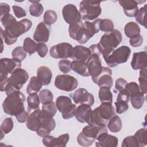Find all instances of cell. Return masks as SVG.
<instances>
[{
  "label": "cell",
  "instance_id": "obj_18",
  "mask_svg": "<svg viewBox=\"0 0 147 147\" xmlns=\"http://www.w3.org/2000/svg\"><path fill=\"white\" fill-rule=\"evenodd\" d=\"M50 26L45 24L44 22H40L36 28L33 38L38 42H47L49 38Z\"/></svg>",
  "mask_w": 147,
  "mask_h": 147
},
{
  "label": "cell",
  "instance_id": "obj_28",
  "mask_svg": "<svg viewBox=\"0 0 147 147\" xmlns=\"http://www.w3.org/2000/svg\"><path fill=\"white\" fill-rule=\"evenodd\" d=\"M71 69L82 76L88 77L90 76L86 61L74 60L71 63Z\"/></svg>",
  "mask_w": 147,
  "mask_h": 147
},
{
  "label": "cell",
  "instance_id": "obj_29",
  "mask_svg": "<svg viewBox=\"0 0 147 147\" xmlns=\"http://www.w3.org/2000/svg\"><path fill=\"white\" fill-rule=\"evenodd\" d=\"M100 21L101 19H96L92 22L86 21L83 23L84 28L86 29L90 38L92 37L95 34L98 33L100 30L99 24Z\"/></svg>",
  "mask_w": 147,
  "mask_h": 147
},
{
  "label": "cell",
  "instance_id": "obj_31",
  "mask_svg": "<svg viewBox=\"0 0 147 147\" xmlns=\"http://www.w3.org/2000/svg\"><path fill=\"white\" fill-rule=\"evenodd\" d=\"M140 31L141 29L138 24L133 21L127 22L124 28L125 34L130 38L140 34Z\"/></svg>",
  "mask_w": 147,
  "mask_h": 147
},
{
  "label": "cell",
  "instance_id": "obj_9",
  "mask_svg": "<svg viewBox=\"0 0 147 147\" xmlns=\"http://www.w3.org/2000/svg\"><path fill=\"white\" fill-rule=\"evenodd\" d=\"M56 105L64 119H68L75 116L76 106L75 104L72 103L71 98L68 96L61 95L57 97Z\"/></svg>",
  "mask_w": 147,
  "mask_h": 147
},
{
  "label": "cell",
  "instance_id": "obj_39",
  "mask_svg": "<svg viewBox=\"0 0 147 147\" xmlns=\"http://www.w3.org/2000/svg\"><path fill=\"white\" fill-rule=\"evenodd\" d=\"M57 18V14L53 10H48L44 13L43 17L44 22L49 26H51V25L53 24L56 21Z\"/></svg>",
  "mask_w": 147,
  "mask_h": 147
},
{
  "label": "cell",
  "instance_id": "obj_53",
  "mask_svg": "<svg viewBox=\"0 0 147 147\" xmlns=\"http://www.w3.org/2000/svg\"><path fill=\"white\" fill-rule=\"evenodd\" d=\"M127 82L126 80L122 78H119L117 79L115 81V88L116 90L118 91L119 92L123 91L125 89L126 86L127 85Z\"/></svg>",
  "mask_w": 147,
  "mask_h": 147
},
{
  "label": "cell",
  "instance_id": "obj_1",
  "mask_svg": "<svg viewBox=\"0 0 147 147\" xmlns=\"http://www.w3.org/2000/svg\"><path fill=\"white\" fill-rule=\"evenodd\" d=\"M32 25V22L29 19L24 18L20 21L16 20L6 27L5 30L0 28L1 38L7 45H12L21 35L29 30Z\"/></svg>",
  "mask_w": 147,
  "mask_h": 147
},
{
  "label": "cell",
  "instance_id": "obj_27",
  "mask_svg": "<svg viewBox=\"0 0 147 147\" xmlns=\"http://www.w3.org/2000/svg\"><path fill=\"white\" fill-rule=\"evenodd\" d=\"M40 109H38L31 113L26 123V126L28 129L33 131H36L40 127V119L38 113Z\"/></svg>",
  "mask_w": 147,
  "mask_h": 147
},
{
  "label": "cell",
  "instance_id": "obj_8",
  "mask_svg": "<svg viewBox=\"0 0 147 147\" xmlns=\"http://www.w3.org/2000/svg\"><path fill=\"white\" fill-rule=\"evenodd\" d=\"M40 119V127L36 131L41 137L48 136L53 130L56 126V122L53 117L44 110H40L38 113Z\"/></svg>",
  "mask_w": 147,
  "mask_h": 147
},
{
  "label": "cell",
  "instance_id": "obj_2",
  "mask_svg": "<svg viewBox=\"0 0 147 147\" xmlns=\"http://www.w3.org/2000/svg\"><path fill=\"white\" fill-rule=\"evenodd\" d=\"M29 79L28 73L24 69L18 68L9 78L1 80L0 90L5 91L7 95L20 91Z\"/></svg>",
  "mask_w": 147,
  "mask_h": 147
},
{
  "label": "cell",
  "instance_id": "obj_38",
  "mask_svg": "<svg viewBox=\"0 0 147 147\" xmlns=\"http://www.w3.org/2000/svg\"><path fill=\"white\" fill-rule=\"evenodd\" d=\"M37 43L32 38L26 37L25 38L23 44V48L24 50L30 55L33 54L36 52Z\"/></svg>",
  "mask_w": 147,
  "mask_h": 147
},
{
  "label": "cell",
  "instance_id": "obj_59",
  "mask_svg": "<svg viewBox=\"0 0 147 147\" xmlns=\"http://www.w3.org/2000/svg\"><path fill=\"white\" fill-rule=\"evenodd\" d=\"M88 48L90 50V51L91 52V54H96V55H98L99 56L101 55V53H100V52L99 51V49L98 48L97 44L91 45Z\"/></svg>",
  "mask_w": 147,
  "mask_h": 147
},
{
  "label": "cell",
  "instance_id": "obj_55",
  "mask_svg": "<svg viewBox=\"0 0 147 147\" xmlns=\"http://www.w3.org/2000/svg\"><path fill=\"white\" fill-rule=\"evenodd\" d=\"M130 44L133 47H140L143 42V38L141 34H138L135 37L130 38Z\"/></svg>",
  "mask_w": 147,
  "mask_h": 147
},
{
  "label": "cell",
  "instance_id": "obj_14",
  "mask_svg": "<svg viewBox=\"0 0 147 147\" xmlns=\"http://www.w3.org/2000/svg\"><path fill=\"white\" fill-rule=\"evenodd\" d=\"M21 67V61L16 59L2 58L0 61V78L2 80L8 77L15 70Z\"/></svg>",
  "mask_w": 147,
  "mask_h": 147
},
{
  "label": "cell",
  "instance_id": "obj_32",
  "mask_svg": "<svg viewBox=\"0 0 147 147\" xmlns=\"http://www.w3.org/2000/svg\"><path fill=\"white\" fill-rule=\"evenodd\" d=\"M99 98L101 103H110L113 102V94L110 91V88L107 87H101L99 88L98 93Z\"/></svg>",
  "mask_w": 147,
  "mask_h": 147
},
{
  "label": "cell",
  "instance_id": "obj_57",
  "mask_svg": "<svg viewBox=\"0 0 147 147\" xmlns=\"http://www.w3.org/2000/svg\"><path fill=\"white\" fill-rule=\"evenodd\" d=\"M15 117L18 122L24 123L26 122V121H28L29 117V114L26 110H24V111H22V113L17 115Z\"/></svg>",
  "mask_w": 147,
  "mask_h": 147
},
{
  "label": "cell",
  "instance_id": "obj_36",
  "mask_svg": "<svg viewBox=\"0 0 147 147\" xmlns=\"http://www.w3.org/2000/svg\"><path fill=\"white\" fill-rule=\"evenodd\" d=\"M146 133L147 131L145 128H142L137 130L134 136L136 137L139 147H142L147 144L146 142Z\"/></svg>",
  "mask_w": 147,
  "mask_h": 147
},
{
  "label": "cell",
  "instance_id": "obj_17",
  "mask_svg": "<svg viewBox=\"0 0 147 147\" xmlns=\"http://www.w3.org/2000/svg\"><path fill=\"white\" fill-rule=\"evenodd\" d=\"M63 19L68 24H72L81 21V17L77 7L73 4H67L62 9Z\"/></svg>",
  "mask_w": 147,
  "mask_h": 147
},
{
  "label": "cell",
  "instance_id": "obj_45",
  "mask_svg": "<svg viewBox=\"0 0 147 147\" xmlns=\"http://www.w3.org/2000/svg\"><path fill=\"white\" fill-rule=\"evenodd\" d=\"M122 147H139L138 143L134 136L126 137L122 142Z\"/></svg>",
  "mask_w": 147,
  "mask_h": 147
},
{
  "label": "cell",
  "instance_id": "obj_11",
  "mask_svg": "<svg viewBox=\"0 0 147 147\" xmlns=\"http://www.w3.org/2000/svg\"><path fill=\"white\" fill-rule=\"evenodd\" d=\"M86 65L90 76H91L92 81L96 84L98 79L103 69L100 56L96 54H91L86 61Z\"/></svg>",
  "mask_w": 147,
  "mask_h": 147
},
{
  "label": "cell",
  "instance_id": "obj_49",
  "mask_svg": "<svg viewBox=\"0 0 147 147\" xmlns=\"http://www.w3.org/2000/svg\"><path fill=\"white\" fill-rule=\"evenodd\" d=\"M42 143L47 147L57 146V138L51 136H46L42 138Z\"/></svg>",
  "mask_w": 147,
  "mask_h": 147
},
{
  "label": "cell",
  "instance_id": "obj_20",
  "mask_svg": "<svg viewBox=\"0 0 147 147\" xmlns=\"http://www.w3.org/2000/svg\"><path fill=\"white\" fill-rule=\"evenodd\" d=\"M95 146L98 147H116L118 145V138L117 137L104 132L100 134L96 139Z\"/></svg>",
  "mask_w": 147,
  "mask_h": 147
},
{
  "label": "cell",
  "instance_id": "obj_50",
  "mask_svg": "<svg viewBox=\"0 0 147 147\" xmlns=\"http://www.w3.org/2000/svg\"><path fill=\"white\" fill-rule=\"evenodd\" d=\"M57 107L56 103L53 102L47 105H43L42 107V110L49 114L52 116L54 117L57 112Z\"/></svg>",
  "mask_w": 147,
  "mask_h": 147
},
{
  "label": "cell",
  "instance_id": "obj_6",
  "mask_svg": "<svg viewBox=\"0 0 147 147\" xmlns=\"http://www.w3.org/2000/svg\"><path fill=\"white\" fill-rule=\"evenodd\" d=\"M79 13L81 19L92 21L97 18L101 14L100 2L95 1H82L79 4Z\"/></svg>",
  "mask_w": 147,
  "mask_h": 147
},
{
  "label": "cell",
  "instance_id": "obj_40",
  "mask_svg": "<svg viewBox=\"0 0 147 147\" xmlns=\"http://www.w3.org/2000/svg\"><path fill=\"white\" fill-rule=\"evenodd\" d=\"M29 13L33 17H40L43 13L44 7L40 2L32 3L29 7Z\"/></svg>",
  "mask_w": 147,
  "mask_h": 147
},
{
  "label": "cell",
  "instance_id": "obj_33",
  "mask_svg": "<svg viewBox=\"0 0 147 147\" xmlns=\"http://www.w3.org/2000/svg\"><path fill=\"white\" fill-rule=\"evenodd\" d=\"M122 126V123L121 118L118 115H114L109 121L107 123V127L111 132H119Z\"/></svg>",
  "mask_w": 147,
  "mask_h": 147
},
{
  "label": "cell",
  "instance_id": "obj_35",
  "mask_svg": "<svg viewBox=\"0 0 147 147\" xmlns=\"http://www.w3.org/2000/svg\"><path fill=\"white\" fill-rule=\"evenodd\" d=\"M40 102L42 105H47L53 102V95L52 92L48 89H43L39 92L38 94Z\"/></svg>",
  "mask_w": 147,
  "mask_h": 147
},
{
  "label": "cell",
  "instance_id": "obj_56",
  "mask_svg": "<svg viewBox=\"0 0 147 147\" xmlns=\"http://www.w3.org/2000/svg\"><path fill=\"white\" fill-rule=\"evenodd\" d=\"M69 139V136L68 134H64L59 136L57 137V146H65Z\"/></svg>",
  "mask_w": 147,
  "mask_h": 147
},
{
  "label": "cell",
  "instance_id": "obj_46",
  "mask_svg": "<svg viewBox=\"0 0 147 147\" xmlns=\"http://www.w3.org/2000/svg\"><path fill=\"white\" fill-rule=\"evenodd\" d=\"M71 61L66 59L60 60L59 61V68L60 71L64 74L69 72L71 69Z\"/></svg>",
  "mask_w": 147,
  "mask_h": 147
},
{
  "label": "cell",
  "instance_id": "obj_48",
  "mask_svg": "<svg viewBox=\"0 0 147 147\" xmlns=\"http://www.w3.org/2000/svg\"><path fill=\"white\" fill-rule=\"evenodd\" d=\"M116 112L118 114H122L129 109L128 103L123 100H117L115 102Z\"/></svg>",
  "mask_w": 147,
  "mask_h": 147
},
{
  "label": "cell",
  "instance_id": "obj_54",
  "mask_svg": "<svg viewBox=\"0 0 147 147\" xmlns=\"http://www.w3.org/2000/svg\"><path fill=\"white\" fill-rule=\"evenodd\" d=\"M12 9L17 18H21L22 17H25L26 16V13L25 10L20 6L14 5L12 6Z\"/></svg>",
  "mask_w": 147,
  "mask_h": 147
},
{
  "label": "cell",
  "instance_id": "obj_4",
  "mask_svg": "<svg viewBox=\"0 0 147 147\" xmlns=\"http://www.w3.org/2000/svg\"><path fill=\"white\" fill-rule=\"evenodd\" d=\"M115 115V109L111 103H101L99 107L91 111L88 125L93 126L106 125V123Z\"/></svg>",
  "mask_w": 147,
  "mask_h": 147
},
{
  "label": "cell",
  "instance_id": "obj_16",
  "mask_svg": "<svg viewBox=\"0 0 147 147\" xmlns=\"http://www.w3.org/2000/svg\"><path fill=\"white\" fill-rule=\"evenodd\" d=\"M71 96L74 102L77 105H87L91 106L95 102L93 95L84 88L78 89L71 94Z\"/></svg>",
  "mask_w": 147,
  "mask_h": 147
},
{
  "label": "cell",
  "instance_id": "obj_23",
  "mask_svg": "<svg viewBox=\"0 0 147 147\" xmlns=\"http://www.w3.org/2000/svg\"><path fill=\"white\" fill-rule=\"evenodd\" d=\"M91 55L89 48L82 45H76L73 48L71 58L74 60L86 61Z\"/></svg>",
  "mask_w": 147,
  "mask_h": 147
},
{
  "label": "cell",
  "instance_id": "obj_34",
  "mask_svg": "<svg viewBox=\"0 0 147 147\" xmlns=\"http://www.w3.org/2000/svg\"><path fill=\"white\" fill-rule=\"evenodd\" d=\"M40 100L37 93L29 94L27 98V103L29 111H34L39 109Z\"/></svg>",
  "mask_w": 147,
  "mask_h": 147
},
{
  "label": "cell",
  "instance_id": "obj_19",
  "mask_svg": "<svg viewBox=\"0 0 147 147\" xmlns=\"http://www.w3.org/2000/svg\"><path fill=\"white\" fill-rule=\"evenodd\" d=\"M104 132H107L106 125L93 126L88 125L84 127L82 130L84 136L94 141H95L98 136Z\"/></svg>",
  "mask_w": 147,
  "mask_h": 147
},
{
  "label": "cell",
  "instance_id": "obj_7",
  "mask_svg": "<svg viewBox=\"0 0 147 147\" xmlns=\"http://www.w3.org/2000/svg\"><path fill=\"white\" fill-rule=\"evenodd\" d=\"M130 53L131 50L130 48L123 45L114 49L104 59L110 67H114L119 64L126 63L129 59Z\"/></svg>",
  "mask_w": 147,
  "mask_h": 147
},
{
  "label": "cell",
  "instance_id": "obj_5",
  "mask_svg": "<svg viewBox=\"0 0 147 147\" xmlns=\"http://www.w3.org/2000/svg\"><path fill=\"white\" fill-rule=\"evenodd\" d=\"M25 96L20 91L8 95L2 103L4 113L11 116H16L25 110Z\"/></svg>",
  "mask_w": 147,
  "mask_h": 147
},
{
  "label": "cell",
  "instance_id": "obj_22",
  "mask_svg": "<svg viewBox=\"0 0 147 147\" xmlns=\"http://www.w3.org/2000/svg\"><path fill=\"white\" fill-rule=\"evenodd\" d=\"M118 3L123 7L125 15L129 17H136L138 11V3L135 0L119 1Z\"/></svg>",
  "mask_w": 147,
  "mask_h": 147
},
{
  "label": "cell",
  "instance_id": "obj_30",
  "mask_svg": "<svg viewBox=\"0 0 147 147\" xmlns=\"http://www.w3.org/2000/svg\"><path fill=\"white\" fill-rule=\"evenodd\" d=\"M42 86V83L39 80L37 76H32L26 87L27 94H32L34 93H37L40 91L41 87Z\"/></svg>",
  "mask_w": 147,
  "mask_h": 147
},
{
  "label": "cell",
  "instance_id": "obj_52",
  "mask_svg": "<svg viewBox=\"0 0 147 147\" xmlns=\"http://www.w3.org/2000/svg\"><path fill=\"white\" fill-rule=\"evenodd\" d=\"M16 19L10 14H8L7 15L4 16L2 18H1V21L2 24V25L5 27H7L8 25H9L10 24L15 21Z\"/></svg>",
  "mask_w": 147,
  "mask_h": 147
},
{
  "label": "cell",
  "instance_id": "obj_41",
  "mask_svg": "<svg viewBox=\"0 0 147 147\" xmlns=\"http://www.w3.org/2000/svg\"><path fill=\"white\" fill-rule=\"evenodd\" d=\"M140 83V88L144 94L146 93L147 88V81H146V68L140 70V76L138 78Z\"/></svg>",
  "mask_w": 147,
  "mask_h": 147
},
{
  "label": "cell",
  "instance_id": "obj_21",
  "mask_svg": "<svg viewBox=\"0 0 147 147\" xmlns=\"http://www.w3.org/2000/svg\"><path fill=\"white\" fill-rule=\"evenodd\" d=\"M147 66V53L142 51L134 53L131 61V67L134 70L142 69Z\"/></svg>",
  "mask_w": 147,
  "mask_h": 147
},
{
  "label": "cell",
  "instance_id": "obj_13",
  "mask_svg": "<svg viewBox=\"0 0 147 147\" xmlns=\"http://www.w3.org/2000/svg\"><path fill=\"white\" fill-rule=\"evenodd\" d=\"M68 32L71 38L80 44H86L90 39L82 21L69 25Z\"/></svg>",
  "mask_w": 147,
  "mask_h": 147
},
{
  "label": "cell",
  "instance_id": "obj_44",
  "mask_svg": "<svg viewBox=\"0 0 147 147\" xmlns=\"http://www.w3.org/2000/svg\"><path fill=\"white\" fill-rule=\"evenodd\" d=\"M13 128V121L11 118H5L1 125V130L2 134L9 133Z\"/></svg>",
  "mask_w": 147,
  "mask_h": 147
},
{
  "label": "cell",
  "instance_id": "obj_10",
  "mask_svg": "<svg viewBox=\"0 0 147 147\" xmlns=\"http://www.w3.org/2000/svg\"><path fill=\"white\" fill-rule=\"evenodd\" d=\"M125 90L129 93V99L133 107L136 109L141 108L145 101V96L139 85L136 82H130L126 86Z\"/></svg>",
  "mask_w": 147,
  "mask_h": 147
},
{
  "label": "cell",
  "instance_id": "obj_43",
  "mask_svg": "<svg viewBox=\"0 0 147 147\" xmlns=\"http://www.w3.org/2000/svg\"><path fill=\"white\" fill-rule=\"evenodd\" d=\"M99 29L104 32H110L114 30V24L109 19H101L99 24Z\"/></svg>",
  "mask_w": 147,
  "mask_h": 147
},
{
  "label": "cell",
  "instance_id": "obj_58",
  "mask_svg": "<svg viewBox=\"0 0 147 147\" xmlns=\"http://www.w3.org/2000/svg\"><path fill=\"white\" fill-rule=\"evenodd\" d=\"M0 11H1L0 18H2L4 16L9 14V12H10L9 5L5 3H0Z\"/></svg>",
  "mask_w": 147,
  "mask_h": 147
},
{
  "label": "cell",
  "instance_id": "obj_42",
  "mask_svg": "<svg viewBox=\"0 0 147 147\" xmlns=\"http://www.w3.org/2000/svg\"><path fill=\"white\" fill-rule=\"evenodd\" d=\"M27 52L22 47H17L15 48L11 53L12 58L16 59L20 61H23L26 57Z\"/></svg>",
  "mask_w": 147,
  "mask_h": 147
},
{
  "label": "cell",
  "instance_id": "obj_47",
  "mask_svg": "<svg viewBox=\"0 0 147 147\" xmlns=\"http://www.w3.org/2000/svg\"><path fill=\"white\" fill-rule=\"evenodd\" d=\"M77 142L82 146H91L95 141L88 138L84 136L82 132H80L77 137Z\"/></svg>",
  "mask_w": 147,
  "mask_h": 147
},
{
  "label": "cell",
  "instance_id": "obj_25",
  "mask_svg": "<svg viewBox=\"0 0 147 147\" xmlns=\"http://www.w3.org/2000/svg\"><path fill=\"white\" fill-rule=\"evenodd\" d=\"M91 111L92 110L90 106L87 105H80L76 107L75 117L79 122L87 123Z\"/></svg>",
  "mask_w": 147,
  "mask_h": 147
},
{
  "label": "cell",
  "instance_id": "obj_51",
  "mask_svg": "<svg viewBox=\"0 0 147 147\" xmlns=\"http://www.w3.org/2000/svg\"><path fill=\"white\" fill-rule=\"evenodd\" d=\"M48 47L44 42H38L37 44L36 52L41 57H44L48 53Z\"/></svg>",
  "mask_w": 147,
  "mask_h": 147
},
{
  "label": "cell",
  "instance_id": "obj_15",
  "mask_svg": "<svg viewBox=\"0 0 147 147\" xmlns=\"http://www.w3.org/2000/svg\"><path fill=\"white\" fill-rule=\"evenodd\" d=\"M73 47L68 42H61L52 46L49 51L50 56L56 59H65L71 57Z\"/></svg>",
  "mask_w": 147,
  "mask_h": 147
},
{
  "label": "cell",
  "instance_id": "obj_12",
  "mask_svg": "<svg viewBox=\"0 0 147 147\" xmlns=\"http://www.w3.org/2000/svg\"><path fill=\"white\" fill-rule=\"evenodd\" d=\"M77 79L72 76L63 74L56 76L55 80V87L66 92H71L75 90L78 87Z\"/></svg>",
  "mask_w": 147,
  "mask_h": 147
},
{
  "label": "cell",
  "instance_id": "obj_26",
  "mask_svg": "<svg viewBox=\"0 0 147 147\" xmlns=\"http://www.w3.org/2000/svg\"><path fill=\"white\" fill-rule=\"evenodd\" d=\"M37 77L42 83V85H48L51 82L52 77V71L47 67L41 66L37 70Z\"/></svg>",
  "mask_w": 147,
  "mask_h": 147
},
{
  "label": "cell",
  "instance_id": "obj_24",
  "mask_svg": "<svg viewBox=\"0 0 147 147\" xmlns=\"http://www.w3.org/2000/svg\"><path fill=\"white\" fill-rule=\"evenodd\" d=\"M111 75V69L108 67H103L102 72L98 79L96 84H98L99 87H107L111 88L113 84V80Z\"/></svg>",
  "mask_w": 147,
  "mask_h": 147
},
{
  "label": "cell",
  "instance_id": "obj_37",
  "mask_svg": "<svg viewBox=\"0 0 147 147\" xmlns=\"http://www.w3.org/2000/svg\"><path fill=\"white\" fill-rule=\"evenodd\" d=\"M146 16V5H145L144 7H141L140 9H138V11L135 17L136 21L140 25L144 26L145 28H147Z\"/></svg>",
  "mask_w": 147,
  "mask_h": 147
},
{
  "label": "cell",
  "instance_id": "obj_3",
  "mask_svg": "<svg viewBox=\"0 0 147 147\" xmlns=\"http://www.w3.org/2000/svg\"><path fill=\"white\" fill-rule=\"evenodd\" d=\"M122 40V34L117 29L104 34L97 44L99 51L103 58L107 57L119 45Z\"/></svg>",
  "mask_w": 147,
  "mask_h": 147
}]
</instances>
